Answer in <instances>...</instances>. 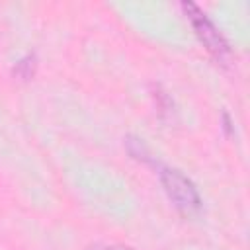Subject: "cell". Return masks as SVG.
Segmentation results:
<instances>
[{
  "label": "cell",
  "mask_w": 250,
  "mask_h": 250,
  "mask_svg": "<svg viewBox=\"0 0 250 250\" xmlns=\"http://www.w3.org/2000/svg\"><path fill=\"white\" fill-rule=\"evenodd\" d=\"M160 180H162V186H164L168 197L174 201V205H176L178 209H182L184 213H193V211L199 209L201 199H199L197 188H195L193 182H191L189 178H186L180 170L162 168Z\"/></svg>",
  "instance_id": "cell-1"
},
{
  "label": "cell",
  "mask_w": 250,
  "mask_h": 250,
  "mask_svg": "<svg viewBox=\"0 0 250 250\" xmlns=\"http://www.w3.org/2000/svg\"><path fill=\"white\" fill-rule=\"evenodd\" d=\"M182 8L186 10L188 18L191 20L193 29H195L197 37L203 41V45H205L213 55H217V57L227 55V53H229V45H227L225 37L217 31V27L211 23V20H209L195 4H191V2H184Z\"/></svg>",
  "instance_id": "cell-2"
},
{
  "label": "cell",
  "mask_w": 250,
  "mask_h": 250,
  "mask_svg": "<svg viewBox=\"0 0 250 250\" xmlns=\"http://www.w3.org/2000/svg\"><path fill=\"white\" fill-rule=\"evenodd\" d=\"M33 72H35V57H33V55L23 57V59L16 64V68H14V74H16V76H20L21 80L31 78V76H33Z\"/></svg>",
  "instance_id": "cell-3"
},
{
  "label": "cell",
  "mask_w": 250,
  "mask_h": 250,
  "mask_svg": "<svg viewBox=\"0 0 250 250\" xmlns=\"http://www.w3.org/2000/svg\"><path fill=\"white\" fill-rule=\"evenodd\" d=\"M92 250H131V248L119 246V244H104V246H94Z\"/></svg>",
  "instance_id": "cell-4"
}]
</instances>
